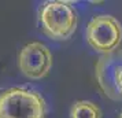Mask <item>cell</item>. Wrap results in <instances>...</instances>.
<instances>
[{
	"mask_svg": "<svg viewBox=\"0 0 122 118\" xmlns=\"http://www.w3.org/2000/svg\"><path fill=\"white\" fill-rule=\"evenodd\" d=\"M52 54L41 41H32L22 47L18 54V67L25 77L41 80L50 74L52 69Z\"/></svg>",
	"mask_w": 122,
	"mask_h": 118,
	"instance_id": "5",
	"label": "cell"
},
{
	"mask_svg": "<svg viewBox=\"0 0 122 118\" xmlns=\"http://www.w3.org/2000/svg\"><path fill=\"white\" fill-rule=\"evenodd\" d=\"M70 118H102V111L93 102L77 100L71 106Z\"/></svg>",
	"mask_w": 122,
	"mask_h": 118,
	"instance_id": "6",
	"label": "cell"
},
{
	"mask_svg": "<svg viewBox=\"0 0 122 118\" xmlns=\"http://www.w3.org/2000/svg\"><path fill=\"white\" fill-rule=\"evenodd\" d=\"M86 41L96 52L107 55L115 52L122 41V26L111 15H96L86 26Z\"/></svg>",
	"mask_w": 122,
	"mask_h": 118,
	"instance_id": "3",
	"label": "cell"
},
{
	"mask_svg": "<svg viewBox=\"0 0 122 118\" xmlns=\"http://www.w3.org/2000/svg\"><path fill=\"white\" fill-rule=\"evenodd\" d=\"M47 104L37 91L11 87L0 91V118H45Z\"/></svg>",
	"mask_w": 122,
	"mask_h": 118,
	"instance_id": "1",
	"label": "cell"
},
{
	"mask_svg": "<svg viewBox=\"0 0 122 118\" xmlns=\"http://www.w3.org/2000/svg\"><path fill=\"white\" fill-rule=\"evenodd\" d=\"M95 74L99 88L108 99L122 100V50L100 56Z\"/></svg>",
	"mask_w": 122,
	"mask_h": 118,
	"instance_id": "4",
	"label": "cell"
},
{
	"mask_svg": "<svg viewBox=\"0 0 122 118\" xmlns=\"http://www.w3.org/2000/svg\"><path fill=\"white\" fill-rule=\"evenodd\" d=\"M39 22L45 36L54 40H69L77 29L78 18L70 3L50 0L39 10Z\"/></svg>",
	"mask_w": 122,
	"mask_h": 118,
	"instance_id": "2",
	"label": "cell"
},
{
	"mask_svg": "<svg viewBox=\"0 0 122 118\" xmlns=\"http://www.w3.org/2000/svg\"><path fill=\"white\" fill-rule=\"evenodd\" d=\"M119 118H122V111H121V114H119Z\"/></svg>",
	"mask_w": 122,
	"mask_h": 118,
	"instance_id": "7",
	"label": "cell"
}]
</instances>
